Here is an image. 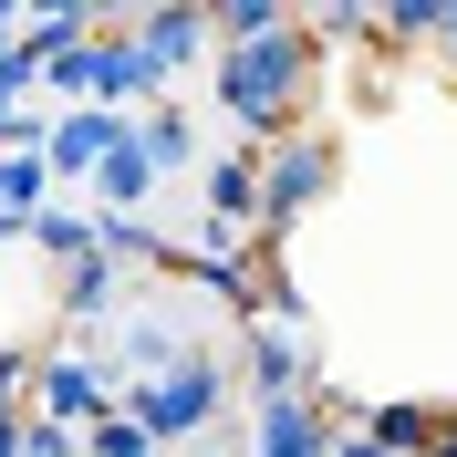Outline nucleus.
Returning <instances> with one entry per match:
<instances>
[{
    "mask_svg": "<svg viewBox=\"0 0 457 457\" xmlns=\"http://www.w3.org/2000/svg\"><path fill=\"white\" fill-rule=\"evenodd\" d=\"M302 94H312V21H281L270 42H239V53H219V104L250 125V136L281 145V125L302 114Z\"/></svg>",
    "mask_w": 457,
    "mask_h": 457,
    "instance_id": "f257e3e1",
    "label": "nucleus"
},
{
    "mask_svg": "<svg viewBox=\"0 0 457 457\" xmlns=\"http://www.w3.org/2000/svg\"><path fill=\"white\" fill-rule=\"evenodd\" d=\"M219 405H228V364H219V353H187V364H177V374H156V385H125V416H136L156 447L198 436Z\"/></svg>",
    "mask_w": 457,
    "mask_h": 457,
    "instance_id": "f03ea898",
    "label": "nucleus"
},
{
    "mask_svg": "<svg viewBox=\"0 0 457 457\" xmlns=\"http://www.w3.org/2000/svg\"><path fill=\"white\" fill-rule=\"evenodd\" d=\"M31 405H42L53 427H104L114 405H125V385H114L94 353H53V364H31Z\"/></svg>",
    "mask_w": 457,
    "mask_h": 457,
    "instance_id": "7ed1b4c3",
    "label": "nucleus"
},
{
    "mask_svg": "<svg viewBox=\"0 0 457 457\" xmlns=\"http://www.w3.org/2000/svg\"><path fill=\"white\" fill-rule=\"evenodd\" d=\"M333 167H343V156H333L322 136H281V145H270V167H260V198H270V228H291V219H302V208H312L322 187H333Z\"/></svg>",
    "mask_w": 457,
    "mask_h": 457,
    "instance_id": "20e7f679",
    "label": "nucleus"
},
{
    "mask_svg": "<svg viewBox=\"0 0 457 457\" xmlns=\"http://www.w3.org/2000/svg\"><path fill=\"white\" fill-rule=\"evenodd\" d=\"M136 145V114H104V104H73V114H53V177H104L114 156Z\"/></svg>",
    "mask_w": 457,
    "mask_h": 457,
    "instance_id": "39448f33",
    "label": "nucleus"
},
{
    "mask_svg": "<svg viewBox=\"0 0 457 457\" xmlns=\"http://www.w3.org/2000/svg\"><path fill=\"white\" fill-rule=\"evenodd\" d=\"M239 374H250V405H281V395H312V353L291 322H250L239 343Z\"/></svg>",
    "mask_w": 457,
    "mask_h": 457,
    "instance_id": "423d86ee",
    "label": "nucleus"
},
{
    "mask_svg": "<svg viewBox=\"0 0 457 457\" xmlns=\"http://www.w3.org/2000/svg\"><path fill=\"white\" fill-rule=\"evenodd\" d=\"M260 457H333V427H322V405H312V395L260 405Z\"/></svg>",
    "mask_w": 457,
    "mask_h": 457,
    "instance_id": "0eeeda50",
    "label": "nucleus"
},
{
    "mask_svg": "<svg viewBox=\"0 0 457 457\" xmlns=\"http://www.w3.org/2000/svg\"><path fill=\"white\" fill-rule=\"evenodd\" d=\"M125 31H136V53L156 62V73H177V62H187V53L208 42V11H187V0H177V11H136Z\"/></svg>",
    "mask_w": 457,
    "mask_h": 457,
    "instance_id": "6e6552de",
    "label": "nucleus"
},
{
    "mask_svg": "<svg viewBox=\"0 0 457 457\" xmlns=\"http://www.w3.org/2000/svg\"><path fill=\"white\" fill-rule=\"evenodd\" d=\"M364 436H374V447H395V457H436L447 416H436V405H374V416H364Z\"/></svg>",
    "mask_w": 457,
    "mask_h": 457,
    "instance_id": "1a4fd4ad",
    "label": "nucleus"
},
{
    "mask_svg": "<svg viewBox=\"0 0 457 457\" xmlns=\"http://www.w3.org/2000/svg\"><path fill=\"white\" fill-rule=\"evenodd\" d=\"M31 250L73 270V260H94V250H104V219H84V208H42V219H31Z\"/></svg>",
    "mask_w": 457,
    "mask_h": 457,
    "instance_id": "9d476101",
    "label": "nucleus"
},
{
    "mask_svg": "<svg viewBox=\"0 0 457 457\" xmlns=\"http://www.w3.org/2000/svg\"><path fill=\"white\" fill-rule=\"evenodd\" d=\"M114 281H125V260H73V270H62V312L73 322H104V302H114Z\"/></svg>",
    "mask_w": 457,
    "mask_h": 457,
    "instance_id": "9b49d317",
    "label": "nucleus"
},
{
    "mask_svg": "<svg viewBox=\"0 0 457 457\" xmlns=\"http://www.w3.org/2000/svg\"><path fill=\"white\" fill-rule=\"evenodd\" d=\"M0 208L11 219H42L53 208V156H0Z\"/></svg>",
    "mask_w": 457,
    "mask_h": 457,
    "instance_id": "f8f14e48",
    "label": "nucleus"
},
{
    "mask_svg": "<svg viewBox=\"0 0 457 457\" xmlns=\"http://www.w3.org/2000/svg\"><path fill=\"white\" fill-rule=\"evenodd\" d=\"M145 156H156V177L198 167V125H187V114H177V104H156V114H145Z\"/></svg>",
    "mask_w": 457,
    "mask_h": 457,
    "instance_id": "ddd939ff",
    "label": "nucleus"
},
{
    "mask_svg": "<svg viewBox=\"0 0 457 457\" xmlns=\"http://www.w3.org/2000/svg\"><path fill=\"white\" fill-rule=\"evenodd\" d=\"M281 21H291L281 0H219V11H208V31H219L228 53H239V42H270V31H281Z\"/></svg>",
    "mask_w": 457,
    "mask_h": 457,
    "instance_id": "4468645a",
    "label": "nucleus"
},
{
    "mask_svg": "<svg viewBox=\"0 0 457 457\" xmlns=\"http://www.w3.org/2000/svg\"><path fill=\"white\" fill-rule=\"evenodd\" d=\"M436 11H447V0H395V11H374V31H385V42H427Z\"/></svg>",
    "mask_w": 457,
    "mask_h": 457,
    "instance_id": "2eb2a0df",
    "label": "nucleus"
},
{
    "mask_svg": "<svg viewBox=\"0 0 457 457\" xmlns=\"http://www.w3.org/2000/svg\"><path fill=\"white\" fill-rule=\"evenodd\" d=\"M21 374H31V353H0V427H21L11 405H21Z\"/></svg>",
    "mask_w": 457,
    "mask_h": 457,
    "instance_id": "dca6fc26",
    "label": "nucleus"
},
{
    "mask_svg": "<svg viewBox=\"0 0 457 457\" xmlns=\"http://www.w3.org/2000/svg\"><path fill=\"white\" fill-rule=\"evenodd\" d=\"M333 457H395V447H374V436L353 427V436H333Z\"/></svg>",
    "mask_w": 457,
    "mask_h": 457,
    "instance_id": "f3484780",
    "label": "nucleus"
},
{
    "mask_svg": "<svg viewBox=\"0 0 457 457\" xmlns=\"http://www.w3.org/2000/svg\"><path fill=\"white\" fill-rule=\"evenodd\" d=\"M21 53V11H11V0H0V62Z\"/></svg>",
    "mask_w": 457,
    "mask_h": 457,
    "instance_id": "a211bd4d",
    "label": "nucleus"
},
{
    "mask_svg": "<svg viewBox=\"0 0 457 457\" xmlns=\"http://www.w3.org/2000/svg\"><path fill=\"white\" fill-rule=\"evenodd\" d=\"M11 239H31V219H11V208H0V250H11Z\"/></svg>",
    "mask_w": 457,
    "mask_h": 457,
    "instance_id": "6ab92c4d",
    "label": "nucleus"
},
{
    "mask_svg": "<svg viewBox=\"0 0 457 457\" xmlns=\"http://www.w3.org/2000/svg\"><path fill=\"white\" fill-rule=\"evenodd\" d=\"M436 42H447V53H457V11H436Z\"/></svg>",
    "mask_w": 457,
    "mask_h": 457,
    "instance_id": "aec40b11",
    "label": "nucleus"
},
{
    "mask_svg": "<svg viewBox=\"0 0 457 457\" xmlns=\"http://www.w3.org/2000/svg\"><path fill=\"white\" fill-rule=\"evenodd\" d=\"M0 457H31V447H21V427H0Z\"/></svg>",
    "mask_w": 457,
    "mask_h": 457,
    "instance_id": "412c9836",
    "label": "nucleus"
},
{
    "mask_svg": "<svg viewBox=\"0 0 457 457\" xmlns=\"http://www.w3.org/2000/svg\"><path fill=\"white\" fill-rule=\"evenodd\" d=\"M436 457H457V416H447V436H436Z\"/></svg>",
    "mask_w": 457,
    "mask_h": 457,
    "instance_id": "4be33fe9",
    "label": "nucleus"
}]
</instances>
